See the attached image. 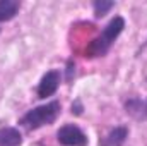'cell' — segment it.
I'll return each instance as SVG.
<instances>
[{"instance_id":"3","label":"cell","mask_w":147,"mask_h":146,"mask_svg":"<svg viewBox=\"0 0 147 146\" xmlns=\"http://www.w3.org/2000/svg\"><path fill=\"white\" fill-rule=\"evenodd\" d=\"M57 141L62 146H87V134L75 124H63L57 131Z\"/></svg>"},{"instance_id":"6","label":"cell","mask_w":147,"mask_h":146,"mask_svg":"<svg viewBox=\"0 0 147 146\" xmlns=\"http://www.w3.org/2000/svg\"><path fill=\"white\" fill-rule=\"evenodd\" d=\"M128 132L127 126H116L103 139H99V146H123L128 139Z\"/></svg>"},{"instance_id":"7","label":"cell","mask_w":147,"mask_h":146,"mask_svg":"<svg viewBox=\"0 0 147 146\" xmlns=\"http://www.w3.org/2000/svg\"><path fill=\"white\" fill-rule=\"evenodd\" d=\"M22 145V134L17 127H0V146H21Z\"/></svg>"},{"instance_id":"8","label":"cell","mask_w":147,"mask_h":146,"mask_svg":"<svg viewBox=\"0 0 147 146\" xmlns=\"http://www.w3.org/2000/svg\"><path fill=\"white\" fill-rule=\"evenodd\" d=\"M21 2L17 0H0V23H7L17 16Z\"/></svg>"},{"instance_id":"4","label":"cell","mask_w":147,"mask_h":146,"mask_svg":"<svg viewBox=\"0 0 147 146\" xmlns=\"http://www.w3.org/2000/svg\"><path fill=\"white\" fill-rule=\"evenodd\" d=\"M60 81H62V72L58 69H51L48 71L46 74H43V77L39 79L36 88V95L38 98L45 100L48 96H53L60 86Z\"/></svg>"},{"instance_id":"12","label":"cell","mask_w":147,"mask_h":146,"mask_svg":"<svg viewBox=\"0 0 147 146\" xmlns=\"http://www.w3.org/2000/svg\"><path fill=\"white\" fill-rule=\"evenodd\" d=\"M147 46V40H146V43H144V45H142V48H146Z\"/></svg>"},{"instance_id":"2","label":"cell","mask_w":147,"mask_h":146,"mask_svg":"<svg viewBox=\"0 0 147 146\" xmlns=\"http://www.w3.org/2000/svg\"><path fill=\"white\" fill-rule=\"evenodd\" d=\"M60 110L62 105L58 100H53V102H48L45 105H39L34 108L28 110L21 120H19V126H22L24 129L28 131H36L43 126H50L57 120V117L60 115Z\"/></svg>"},{"instance_id":"1","label":"cell","mask_w":147,"mask_h":146,"mask_svg":"<svg viewBox=\"0 0 147 146\" xmlns=\"http://www.w3.org/2000/svg\"><path fill=\"white\" fill-rule=\"evenodd\" d=\"M125 29V19L121 16H115L110 23L103 28L101 35L96 36L86 48V57L94 59V57H105L113 43L116 41V38L120 36Z\"/></svg>"},{"instance_id":"9","label":"cell","mask_w":147,"mask_h":146,"mask_svg":"<svg viewBox=\"0 0 147 146\" xmlns=\"http://www.w3.org/2000/svg\"><path fill=\"white\" fill-rule=\"evenodd\" d=\"M113 7H115V2H108V0H96V2H92V9H94V16L96 17H105Z\"/></svg>"},{"instance_id":"10","label":"cell","mask_w":147,"mask_h":146,"mask_svg":"<svg viewBox=\"0 0 147 146\" xmlns=\"http://www.w3.org/2000/svg\"><path fill=\"white\" fill-rule=\"evenodd\" d=\"M74 77H75V62H74L72 59H69L67 65H65V81L70 84Z\"/></svg>"},{"instance_id":"5","label":"cell","mask_w":147,"mask_h":146,"mask_svg":"<svg viewBox=\"0 0 147 146\" xmlns=\"http://www.w3.org/2000/svg\"><path fill=\"white\" fill-rule=\"evenodd\" d=\"M125 112L139 122L147 120V96H130L123 103Z\"/></svg>"},{"instance_id":"11","label":"cell","mask_w":147,"mask_h":146,"mask_svg":"<svg viewBox=\"0 0 147 146\" xmlns=\"http://www.w3.org/2000/svg\"><path fill=\"white\" fill-rule=\"evenodd\" d=\"M70 112H72L74 115H82V112H84V105H82V102L77 98L75 102L72 103V107H70Z\"/></svg>"}]
</instances>
